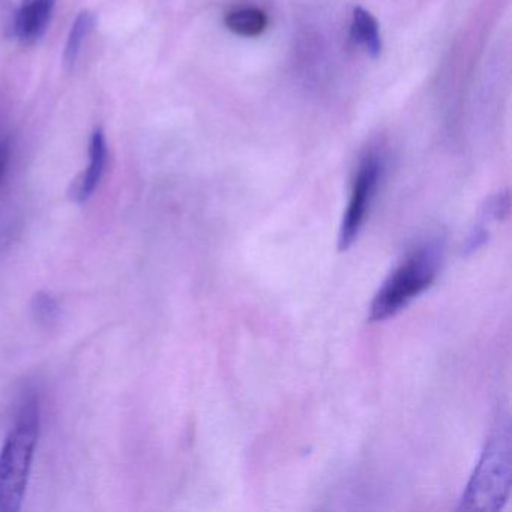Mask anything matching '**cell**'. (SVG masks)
Here are the masks:
<instances>
[{"instance_id": "1", "label": "cell", "mask_w": 512, "mask_h": 512, "mask_svg": "<svg viewBox=\"0 0 512 512\" xmlns=\"http://www.w3.org/2000/svg\"><path fill=\"white\" fill-rule=\"evenodd\" d=\"M512 445L508 419L499 421L461 499L460 511H499L511 493Z\"/></svg>"}, {"instance_id": "2", "label": "cell", "mask_w": 512, "mask_h": 512, "mask_svg": "<svg viewBox=\"0 0 512 512\" xmlns=\"http://www.w3.org/2000/svg\"><path fill=\"white\" fill-rule=\"evenodd\" d=\"M38 434L37 401H28L0 451V512H17L22 508Z\"/></svg>"}, {"instance_id": "3", "label": "cell", "mask_w": 512, "mask_h": 512, "mask_svg": "<svg viewBox=\"0 0 512 512\" xmlns=\"http://www.w3.org/2000/svg\"><path fill=\"white\" fill-rule=\"evenodd\" d=\"M440 269V248L434 244L415 248L391 272L370 305V322L395 316L436 280Z\"/></svg>"}, {"instance_id": "4", "label": "cell", "mask_w": 512, "mask_h": 512, "mask_svg": "<svg viewBox=\"0 0 512 512\" xmlns=\"http://www.w3.org/2000/svg\"><path fill=\"white\" fill-rule=\"evenodd\" d=\"M379 176L380 164L377 158H365L364 163L359 167L358 175H356L349 206H347L340 233H338V250H349L358 238L368 211H370Z\"/></svg>"}, {"instance_id": "5", "label": "cell", "mask_w": 512, "mask_h": 512, "mask_svg": "<svg viewBox=\"0 0 512 512\" xmlns=\"http://www.w3.org/2000/svg\"><path fill=\"white\" fill-rule=\"evenodd\" d=\"M56 0H20L13 13L14 35L25 44L40 40L52 19Z\"/></svg>"}, {"instance_id": "6", "label": "cell", "mask_w": 512, "mask_h": 512, "mask_svg": "<svg viewBox=\"0 0 512 512\" xmlns=\"http://www.w3.org/2000/svg\"><path fill=\"white\" fill-rule=\"evenodd\" d=\"M107 155H109V151H107L106 136L101 128H97L92 134L91 143H89L88 169H85V172L73 185V197L77 202H86L97 190L104 172H106Z\"/></svg>"}, {"instance_id": "7", "label": "cell", "mask_w": 512, "mask_h": 512, "mask_svg": "<svg viewBox=\"0 0 512 512\" xmlns=\"http://www.w3.org/2000/svg\"><path fill=\"white\" fill-rule=\"evenodd\" d=\"M350 37L359 46L364 47L368 55L377 58L382 52V38H380L379 25L368 11L356 8L353 11L352 29Z\"/></svg>"}, {"instance_id": "8", "label": "cell", "mask_w": 512, "mask_h": 512, "mask_svg": "<svg viewBox=\"0 0 512 512\" xmlns=\"http://www.w3.org/2000/svg\"><path fill=\"white\" fill-rule=\"evenodd\" d=\"M227 29L233 34L241 35V37H259L268 28V16L265 11L259 8H241V10L232 11L227 14Z\"/></svg>"}, {"instance_id": "9", "label": "cell", "mask_w": 512, "mask_h": 512, "mask_svg": "<svg viewBox=\"0 0 512 512\" xmlns=\"http://www.w3.org/2000/svg\"><path fill=\"white\" fill-rule=\"evenodd\" d=\"M95 26V16L91 11H82L74 20L73 28H71L70 35H68L67 46L64 52L65 67L71 68L76 65L79 59L80 52H82L83 43L85 38L91 34Z\"/></svg>"}, {"instance_id": "10", "label": "cell", "mask_w": 512, "mask_h": 512, "mask_svg": "<svg viewBox=\"0 0 512 512\" xmlns=\"http://www.w3.org/2000/svg\"><path fill=\"white\" fill-rule=\"evenodd\" d=\"M55 304H53L52 299L47 298V296L40 295L37 298V307H35V311H37L38 319L41 320H50L53 319V313H55Z\"/></svg>"}, {"instance_id": "11", "label": "cell", "mask_w": 512, "mask_h": 512, "mask_svg": "<svg viewBox=\"0 0 512 512\" xmlns=\"http://www.w3.org/2000/svg\"><path fill=\"white\" fill-rule=\"evenodd\" d=\"M11 145L8 140H0V182L4 181L5 173L10 164Z\"/></svg>"}]
</instances>
